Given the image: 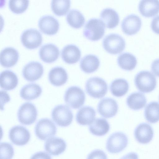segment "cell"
I'll use <instances>...</instances> for the list:
<instances>
[{
  "label": "cell",
  "mask_w": 159,
  "mask_h": 159,
  "mask_svg": "<svg viewBox=\"0 0 159 159\" xmlns=\"http://www.w3.org/2000/svg\"><path fill=\"white\" fill-rule=\"evenodd\" d=\"M102 44L107 52L112 54H117L124 50L125 42V39L121 36L116 34L111 33L104 37Z\"/></svg>",
  "instance_id": "cell-7"
},
{
  "label": "cell",
  "mask_w": 159,
  "mask_h": 159,
  "mask_svg": "<svg viewBox=\"0 0 159 159\" xmlns=\"http://www.w3.org/2000/svg\"><path fill=\"white\" fill-rule=\"evenodd\" d=\"M142 20L140 17L136 14H131L123 19L121 27L125 34L131 35L135 34L140 30Z\"/></svg>",
  "instance_id": "cell-14"
},
{
  "label": "cell",
  "mask_w": 159,
  "mask_h": 159,
  "mask_svg": "<svg viewBox=\"0 0 159 159\" xmlns=\"http://www.w3.org/2000/svg\"><path fill=\"white\" fill-rule=\"evenodd\" d=\"M38 25L42 32L49 35L56 34L59 28V23L57 20L49 15L41 17L39 20Z\"/></svg>",
  "instance_id": "cell-16"
},
{
  "label": "cell",
  "mask_w": 159,
  "mask_h": 159,
  "mask_svg": "<svg viewBox=\"0 0 159 159\" xmlns=\"http://www.w3.org/2000/svg\"><path fill=\"white\" fill-rule=\"evenodd\" d=\"M29 3L28 0H10L9 6L11 10L16 13L24 11L27 8Z\"/></svg>",
  "instance_id": "cell-35"
},
{
  "label": "cell",
  "mask_w": 159,
  "mask_h": 159,
  "mask_svg": "<svg viewBox=\"0 0 159 159\" xmlns=\"http://www.w3.org/2000/svg\"><path fill=\"white\" fill-rule=\"evenodd\" d=\"M64 99L68 106L73 109H77L84 104L85 96L84 91L80 87L72 86L66 91Z\"/></svg>",
  "instance_id": "cell-4"
},
{
  "label": "cell",
  "mask_w": 159,
  "mask_h": 159,
  "mask_svg": "<svg viewBox=\"0 0 159 159\" xmlns=\"http://www.w3.org/2000/svg\"><path fill=\"white\" fill-rule=\"evenodd\" d=\"M85 90L90 97L95 98H101L106 94L108 86L107 83L102 79L94 77L90 78L85 84Z\"/></svg>",
  "instance_id": "cell-2"
},
{
  "label": "cell",
  "mask_w": 159,
  "mask_h": 159,
  "mask_svg": "<svg viewBox=\"0 0 159 159\" xmlns=\"http://www.w3.org/2000/svg\"><path fill=\"white\" fill-rule=\"evenodd\" d=\"M128 138L127 135L121 132H115L108 138L106 148L110 153H119L124 150L127 146Z\"/></svg>",
  "instance_id": "cell-6"
},
{
  "label": "cell",
  "mask_w": 159,
  "mask_h": 159,
  "mask_svg": "<svg viewBox=\"0 0 159 159\" xmlns=\"http://www.w3.org/2000/svg\"><path fill=\"white\" fill-rule=\"evenodd\" d=\"M23 45L29 49H34L38 47L42 42V37L38 30L30 28L24 30L20 37Z\"/></svg>",
  "instance_id": "cell-10"
},
{
  "label": "cell",
  "mask_w": 159,
  "mask_h": 159,
  "mask_svg": "<svg viewBox=\"0 0 159 159\" xmlns=\"http://www.w3.org/2000/svg\"><path fill=\"white\" fill-rule=\"evenodd\" d=\"M100 61L98 58L93 54L84 56L80 61V66L85 73H91L96 71L99 68Z\"/></svg>",
  "instance_id": "cell-26"
},
{
  "label": "cell",
  "mask_w": 159,
  "mask_h": 159,
  "mask_svg": "<svg viewBox=\"0 0 159 159\" xmlns=\"http://www.w3.org/2000/svg\"><path fill=\"white\" fill-rule=\"evenodd\" d=\"M105 31V25L100 19L93 18L89 20L85 24L83 31L85 37L95 41L101 39Z\"/></svg>",
  "instance_id": "cell-3"
},
{
  "label": "cell",
  "mask_w": 159,
  "mask_h": 159,
  "mask_svg": "<svg viewBox=\"0 0 159 159\" xmlns=\"http://www.w3.org/2000/svg\"><path fill=\"white\" fill-rule=\"evenodd\" d=\"M66 20L72 27L78 29L81 27L85 21L84 17L79 10L75 9L70 10L67 14Z\"/></svg>",
  "instance_id": "cell-32"
},
{
  "label": "cell",
  "mask_w": 159,
  "mask_h": 159,
  "mask_svg": "<svg viewBox=\"0 0 159 159\" xmlns=\"http://www.w3.org/2000/svg\"><path fill=\"white\" fill-rule=\"evenodd\" d=\"M42 92V88L39 85L34 83H30L25 85L21 88L20 95L23 99L31 100L38 98Z\"/></svg>",
  "instance_id": "cell-28"
},
{
  "label": "cell",
  "mask_w": 159,
  "mask_h": 159,
  "mask_svg": "<svg viewBox=\"0 0 159 159\" xmlns=\"http://www.w3.org/2000/svg\"><path fill=\"white\" fill-rule=\"evenodd\" d=\"M110 125L106 120L97 118L89 125V129L93 134L98 136H103L109 132Z\"/></svg>",
  "instance_id": "cell-27"
},
{
  "label": "cell",
  "mask_w": 159,
  "mask_h": 159,
  "mask_svg": "<svg viewBox=\"0 0 159 159\" xmlns=\"http://www.w3.org/2000/svg\"><path fill=\"white\" fill-rule=\"evenodd\" d=\"M18 82L17 75L11 70L2 71L0 75L1 87L6 90H11L16 88Z\"/></svg>",
  "instance_id": "cell-24"
},
{
  "label": "cell",
  "mask_w": 159,
  "mask_h": 159,
  "mask_svg": "<svg viewBox=\"0 0 159 159\" xmlns=\"http://www.w3.org/2000/svg\"><path fill=\"white\" fill-rule=\"evenodd\" d=\"M66 144L62 139L52 137L48 139L45 144V150L49 154L57 156L62 153L66 150Z\"/></svg>",
  "instance_id": "cell-17"
},
{
  "label": "cell",
  "mask_w": 159,
  "mask_h": 159,
  "mask_svg": "<svg viewBox=\"0 0 159 159\" xmlns=\"http://www.w3.org/2000/svg\"><path fill=\"white\" fill-rule=\"evenodd\" d=\"M30 159H52L51 156L44 152H39L34 154Z\"/></svg>",
  "instance_id": "cell-39"
},
{
  "label": "cell",
  "mask_w": 159,
  "mask_h": 159,
  "mask_svg": "<svg viewBox=\"0 0 159 159\" xmlns=\"http://www.w3.org/2000/svg\"><path fill=\"white\" fill-rule=\"evenodd\" d=\"M153 131L148 124L142 123L135 129L134 135L136 140L139 143L146 144L149 143L153 137Z\"/></svg>",
  "instance_id": "cell-15"
},
{
  "label": "cell",
  "mask_w": 159,
  "mask_h": 159,
  "mask_svg": "<svg viewBox=\"0 0 159 159\" xmlns=\"http://www.w3.org/2000/svg\"><path fill=\"white\" fill-rule=\"evenodd\" d=\"M87 159H107L106 154L100 149L95 150L88 155Z\"/></svg>",
  "instance_id": "cell-37"
},
{
  "label": "cell",
  "mask_w": 159,
  "mask_h": 159,
  "mask_svg": "<svg viewBox=\"0 0 159 159\" xmlns=\"http://www.w3.org/2000/svg\"><path fill=\"white\" fill-rule=\"evenodd\" d=\"M18 58L19 53L16 49L12 47H7L1 52L0 64L4 67H10L15 65Z\"/></svg>",
  "instance_id": "cell-18"
},
{
  "label": "cell",
  "mask_w": 159,
  "mask_h": 159,
  "mask_svg": "<svg viewBox=\"0 0 159 159\" xmlns=\"http://www.w3.org/2000/svg\"><path fill=\"white\" fill-rule=\"evenodd\" d=\"M147 100L142 93L134 92L131 94L127 97L126 103L131 109L134 110H140L144 107L146 103Z\"/></svg>",
  "instance_id": "cell-29"
},
{
  "label": "cell",
  "mask_w": 159,
  "mask_h": 159,
  "mask_svg": "<svg viewBox=\"0 0 159 159\" xmlns=\"http://www.w3.org/2000/svg\"><path fill=\"white\" fill-rule=\"evenodd\" d=\"M135 84L137 89L143 93L152 92L156 88L157 80L155 75L150 71L143 70L139 72L134 78Z\"/></svg>",
  "instance_id": "cell-1"
},
{
  "label": "cell",
  "mask_w": 159,
  "mask_h": 159,
  "mask_svg": "<svg viewBox=\"0 0 159 159\" xmlns=\"http://www.w3.org/2000/svg\"><path fill=\"white\" fill-rule=\"evenodd\" d=\"M37 114L35 106L30 102H26L19 108L17 112L18 119L23 125H30L36 120Z\"/></svg>",
  "instance_id": "cell-9"
},
{
  "label": "cell",
  "mask_w": 159,
  "mask_h": 159,
  "mask_svg": "<svg viewBox=\"0 0 159 159\" xmlns=\"http://www.w3.org/2000/svg\"><path fill=\"white\" fill-rule=\"evenodd\" d=\"M14 154L12 146L7 143H0V159H11Z\"/></svg>",
  "instance_id": "cell-36"
},
{
  "label": "cell",
  "mask_w": 159,
  "mask_h": 159,
  "mask_svg": "<svg viewBox=\"0 0 159 159\" xmlns=\"http://www.w3.org/2000/svg\"><path fill=\"white\" fill-rule=\"evenodd\" d=\"M120 159H138V156L135 152H131L124 156Z\"/></svg>",
  "instance_id": "cell-41"
},
{
  "label": "cell",
  "mask_w": 159,
  "mask_h": 159,
  "mask_svg": "<svg viewBox=\"0 0 159 159\" xmlns=\"http://www.w3.org/2000/svg\"><path fill=\"white\" fill-rule=\"evenodd\" d=\"M96 112L92 107L86 106L80 108L77 112L76 119L77 122L80 125H90L95 120Z\"/></svg>",
  "instance_id": "cell-23"
},
{
  "label": "cell",
  "mask_w": 159,
  "mask_h": 159,
  "mask_svg": "<svg viewBox=\"0 0 159 159\" xmlns=\"http://www.w3.org/2000/svg\"><path fill=\"white\" fill-rule=\"evenodd\" d=\"M61 56L63 61L69 64L76 63L80 59L81 52L79 48L75 45L65 46L61 51Z\"/></svg>",
  "instance_id": "cell-20"
},
{
  "label": "cell",
  "mask_w": 159,
  "mask_h": 159,
  "mask_svg": "<svg viewBox=\"0 0 159 159\" xmlns=\"http://www.w3.org/2000/svg\"><path fill=\"white\" fill-rule=\"evenodd\" d=\"M151 68L153 74L159 77V58L155 59L152 62Z\"/></svg>",
  "instance_id": "cell-40"
},
{
  "label": "cell",
  "mask_w": 159,
  "mask_h": 159,
  "mask_svg": "<svg viewBox=\"0 0 159 159\" xmlns=\"http://www.w3.org/2000/svg\"><path fill=\"white\" fill-rule=\"evenodd\" d=\"M151 26L153 31L159 34V15L155 16L153 18Z\"/></svg>",
  "instance_id": "cell-38"
},
{
  "label": "cell",
  "mask_w": 159,
  "mask_h": 159,
  "mask_svg": "<svg viewBox=\"0 0 159 159\" xmlns=\"http://www.w3.org/2000/svg\"><path fill=\"white\" fill-rule=\"evenodd\" d=\"M39 53L41 59L43 61L51 63L58 58L59 51L55 45L49 43L42 46L39 49Z\"/></svg>",
  "instance_id": "cell-19"
},
{
  "label": "cell",
  "mask_w": 159,
  "mask_h": 159,
  "mask_svg": "<svg viewBox=\"0 0 159 159\" xmlns=\"http://www.w3.org/2000/svg\"><path fill=\"white\" fill-rule=\"evenodd\" d=\"M100 18L105 25L109 29L116 27L119 22V16L117 12L110 8H105L102 11Z\"/></svg>",
  "instance_id": "cell-25"
},
{
  "label": "cell",
  "mask_w": 159,
  "mask_h": 159,
  "mask_svg": "<svg viewBox=\"0 0 159 159\" xmlns=\"http://www.w3.org/2000/svg\"><path fill=\"white\" fill-rule=\"evenodd\" d=\"M68 78L66 71L61 66L54 67L49 72V80L51 84L56 86L64 85L66 82Z\"/></svg>",
  "instance_id": "cell-21"
},
{
  "label": "cell",
  "mask_w": 159,
  "mask_h": 159,
  "mask_svg": "<svg viewBox=\"0 0 159 159\" xmlns=\"http://www.w3.org/2000/svg\"><path fill=\"white\" fill-rule=\"evenodd\" d=\"M118 108V105L116 101L109 98H105L100 100L97 107L99 114L107 118L115 116L117 112Z\"/></svg>",
  "instance_id": "cell-13"
},
{
  "label": "cell",
  "mask_w": 159,
  "mask_h": 159,
  "mask_svg": "<svg viewBox=\"0 0 159 159\" xmlns=\"http://www.w3.org/2000/svg\"><path fill=\"white\" fill-rule=\"evenodd\" d=\"M9 136L11 142L18 146L25 145L29 142L30 137L29 130L20 125L12 127L9 131Z\"/></svg>",
  "instance_id": "cell-11"
},
{
  "label": "cell",
  "mask_w": 159,
  "mask_h": 159,
  "mask_svg": "<svg viewBox=\"0 0 159 159\" xmlns=\"http://www.w3.org/2000/svg\"><path fill=\"white\" fill-rule=\"evenodd\" d=\"M35 131L36 136L39 139L45 140L55 135L57 128L51 120L43 118L40 120L36 124Z\"/></svg>",
  "instance_id": "cell-8"
},
{
  "label": "cell",
  "mask_w": 159,
  "mask_h": 159,
  "mask_svg": "<svg viewBox=\"0 0 159 159\" xmlns=\"http://www.w3.org/2000/svg\"><path fill=\"white\" fill-rule=\"evenodd\" d=\"M117 63L122 69L126 70H131L136 67L137 60L133 54L128 52H123L118 57Z\"/></svg>",
  "instance_id": "cell-31"
},
{
  "label": "cell",
  "mask_w": 159,
  "mask_h": 159,
  "mask_svg": "<svg viewBox=\"0 0 159 159\" xmlns=\"http://www.w3.org/2000/svg\"><path fill=\"white\" fill-rule=\"evenodd\" d=\"M146 120L151 123H155L159 121V103L152 102L146 106L144 111Z\"/></svg>",
  "instance_id": "cell-33"
},
{
  "label": "cell",
  "mask_w": 159,
  "mask_h": 159,
  "mask_svg": "<svg viewBox=\"0 0 159 159\" xmlns=\"http://www.w3.org/2000/svg\"><path fill=\"white\" fill-rule=\"evenodd\" d=\"M138 9L143 16L146 17H152L159 12V1L141 0L139 4Z\"/></svg>",
  "instance_id": "cell-22"
},
{
  "label": "cell",
  "mask_w": 159,
  "mask_h": 159,
  "mask_svg": "<svg viewBox=\"0 0 159 159\" xmlns=\"http://www.w3.org/2000/svg\"><path fill=\"white\" fill-rule=\"evenodd\" d=\"M51 116L53 121L59 126L66 127L69 125L73 119V114L70 108L64 105H58L52 111Z\"/></svg>",
  "instance_id": "cell-5"
},
{
  "label": "cell",
  "mask_w": 159,
  "mask_h": 159,
  "mask_svg": "<svg viewBox=\"0 0 159 159\" xmlns=\"http://www.w3.org/2000/svg\"><path fill=\"white\" fill-rule=\"evenodd\" d=\"M111 94L117 97H120L125 95L129 89V83L125 80L119 78L112 81L110 87Z\"/></svg>",
  "instance_id": "cell-30"
},
{
  "label": "cell",
  "mask_w": 159,
  "mask_h": 159,
  "mask_svg": "<svg viewBox=\"0 0 159 159\" xmlns=\"http://www.w3.org/2000/svg\"><path fill=\"white\" fill-rule=\"evenodd\" d=\"M70 4L69 0H53L51 3V8L53 12L58 16L65 15L69 10Z\"/></svg>",
  "instance_id": "cell-34"
},
{
  "label": "cell",
  "mask_w": 159,
  "mask_h": 159,
  "mask_svg": "<svg viewBox=\"0 0 159 159\" xmlns=\"http://www.w3.org/2000/svg\"><path fill=\"white\" fill-rule=\"evenodd\" d=\"M43 73L42 65L39 62L32 61L26 64L23 67L22 74L27 80L33 82L39 79Z\"/></svg>",
  "instance_id": "cell-12"
}]
</instances>
